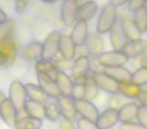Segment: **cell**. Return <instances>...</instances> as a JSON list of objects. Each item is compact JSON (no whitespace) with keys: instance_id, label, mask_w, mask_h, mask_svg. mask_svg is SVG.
<instances>
[{"instance_id":"1","label":"cell","mask_w":147,"mask_h":129,"mask_svg":"<svg viewBox=\"0 0 147 129\" xmlns=\"http://www.w3.org/2000/svg\"><path fill=\"white\" fill-rule=\"evenodd\" d=\"M117 20H118L117 7L109 3L106 6H104L98 17L96 25L97 32H99L100 34L108 33L117 22Z\"/></svg>"},{"instance_id":"2","label":"cell","mask_w":147,"mask_h":129,"mask_svg":"<svg viewBox=\"0 0 147 129\" xmlns=\"http://www.w3.org/2000/svg\"><path fill=\"white\" fill-rule=\"evenodd\" d=\"M99 65L103 68H113V67H122L126 65L129 57L123 51H104L102 55L97 57Z\"/></svg>"},{"instance_id":"3","label":"cell","mask_w":147,"mask_h":129,"mask_svg":"<svg viewBox=\"0 0 147 129\" xmlns=\"http://www.w3.org/2000/svg\"><path fill=\"white\" fill-rule=\"evenodd\" d=\"M9 100L12 102V104L17 109L18 113H21L24 108V104L27 100L26 92H25V87L21 81L13 80L9 86L8 90Z\"/></svg>"},{"instance_id":"4","label":"cell","mask_w":147,"mask_h":129,"mask_svg":"<svg viewBox=\"0 0 147 129\" xmlns=\"http://www.w3.org/2000/svg\"><path fill=\"white\" fill-rule=\"evenodd\" d=\"M61 33L59 30H53L49 33L42 43V59L53 61L59 53V43Z\"/></svg>"},{"instance_id":"5","label":"cell","mask_w":147,"mask_h":129,"mask_svg":"<svg viewBox=\"0 0 147 129\" xmlns=\"http://www.w3.org/2000/svg\"><path fill=\"white\" fill-rule=\"evenodd\" d=\"M93 78L97 83L99 89L111 95L119 93V83L113 78L105 74L103 71H95L93 73Z\"/></svg>"},{"instance_id":"6","label":"cell","mask_w":147,"mask_h":129,"mask_svg":"<svg viewBox=\"0 0 147 129\" xmlns=\"http://www.w3.org/2000/svg\"><path fill=\"white\" fill-rule=\"evenodd\" d=\"M79 6L77 0H65L61 7V19L65 25H74L78 21Z\"/></svg>"},{"instance_id":"7","label":"cell","mask_w":147,"mask_h":129,"mask_svg":"<svg viewBox=\"0 0 147 129\" xmlns=\"http://www.w3.org/2000/svg\"><path fill=\"white\" fill-rule=\"evenodd\" d=\"M86 49L89 57H97L100 55H102L105 51V43L102 37V34H100L97 31H92L89 32V35L86 41Z\"/></svg>"},{"instance_id":"8","label":"cell","mask_w":147,"mask_h":129,"mask_svg":"<svg viewBox=\"0 0 147 129\" xmlns=\"http://www.w3.org/2000/svg\"><path fill=\"white\" fill-rule=\"evenodd\" d=\"M75 104H76L78 114L82 118L88 119V120L93 121V122H96L98 120L99 115H100L101 112L98 107L92 101L82 99V100L75 101Z\"/></svg>"},{"instance_id":"9","label":"cell","mask_w":147,"mask_h":129,"mask_svg":"<svg viewBox=\"0 0 147 129\" xmlns=\"http://www.w3.org/2000/svg\"><path fill=\"white\" fill-rule=\"evenodd\" d=\"M91 69V59L89 55H83L77 57L71 68V78L73 80L84 79Z\"/></svg>"},{"instance_id":"10","label":"cell","mask_w":147,"mask_h":129,"mask_svg":"<svg viewBox=\"0 0 147 129\" xmlns=\"http://www.w3.org/2000/svg\"><path fill=\"white\" fill-rule=\"evenodd\" d=\"M57 104L59 106V110L61 113V117L65 120L69 121H77L78 119V111L76 108L75 100L71 97L69 96H63L61 95L59 98L57 99Z\"/></svg>"},{"instance_id":"11","label":"cell","mask_w":147,"mask_h":129,"mask_svg":"<svg viewBox=\"0 0 147 129\" xmlns=\"http://www.w3.org/2000/svg\"><path fill=\"white\" fill-rule=\"evenodd\" d=\"M109 37H110L111 45L114 49V51H122L129 41L123 30L121 20H117L112 29L109 31Z\"/></svg>"},{"instance_id":"12","label":"cell","mask_w":147,"mask_h":129,"mask_svg":"<svg viewBox=\"0 0 147 129\" xmlns=\"http://www.w3.org/2000/svg\"><path fill=\"white\" fill-rule=\"evenodd\" d=\"M36 79L37 85L47 95L49 98L57 99L61 96V92L57 86V83L53 77L45 74H36Z\"/></svg>"},{"instance_id":"13","label":"cell","mask_w":147,"mask_h":129,"mask_svg":"<svg viewBox=\"0 0 147 129\" xmlns=\"http://www.w3.org/2000/svg\"><path fill=\"white\" fill-rule=\"evenodd\" d=\"M0 117L9 127H14L18 120V111L8 97L0 105Z\"/></svg>"},{"instance_id":"14","label":"cell","mask_w":147,"mask_h":129,"mask_svg":"<svg viewBox=\"0 0 147 129\" xmlns=\"http://www.w3.org/2000/svg\"><path fill=\"white\" fill-rule=\"evenodd\" d=\"M119 122L120 121H119L118 110L108 108L100 113L96 124L100 129H111L116 126Z\"/></svg>"},{"instance_id":"15","label":"cell","mask_w":147,"mask_h":129,"mask_svg":"<svg viewBox=\"0 0 147 129\" xmlns=\"http://www.w3.org/2000/svg\"><path fill=\"white\" fill-rule=\"evenodd\" d=\"M122 51L129 57V59L142 57L147 51V41L141 38L138 41H128Z\"/></svg>"},{"instance_id":"16","label":"cell","mask_w":147,"mask_h":129,"mask_svg":"<svg viewBox=\"0 0 147 129\" xmlns=\"http://www.w3.org/2000/svg\"><path fill=\"white\" fill-rule=\"evenodd\" d=\"M88 35H89L88 22L78 20L75 23V25H74L69 36H71V38L73 39V41L75 43V45L77 47H83L86 43Z\"/></svg>"},{"instance_id":"17","label":"cell","mask_w":147,"mask_h":129,"mask_svg":"<svg viewBox=\"0 0 147 129\" xmlns=\"http://www.w3.org/2000/svg\"><path fill=\"white\" fill-rule=\"evenodd\" d=\"M55 81L63 96L71 97L74 87V80L65 72L57 70L55 74Z\"/></svg>"},{"instance_id":"18","label":"cell","mask_w":147,"mask_h":129,"mask_svg":"<svg viewBox=\"0 0 147 129\" xmlns=\"http://www.w3.org/2000/svg\"><path fill=\"white\" fill-rule=\"evenodd\" d=\"M99 9V5L94 0H87L86 2L82 3L79 6L78 20H82L85 22L92 20L97 14Z\"/></svg>"},{"instance_id":"19","label":"cell","mask_w":147,"mask_h":129,"mask_svg":"<svg viewBox=\"0 0 147 129\" xmlns=\"http://www.w3.org/2000/svg\"><path fill=\"white\" fill-rule=\"evenodd\" d=\"M77 45L73 41L69 35L63 34L61 33V43H59V55L65 59L73 61L76 57Z\"/></svg>"},{"instance_id":"20","label":"cell","mask_w":147,"mask_h":129,"mask_svg":"<svg viewBox=\"0 0 147 129\" xmlns=\"http://www.w3.org/2000/svg\"><path fill=\"white\" fill-rule=\"evenodd\" d=\"M139 106L140 105H138V103L134 102V101L126 102L124 105H122V107L118 110L120 123L134 121V119H136Z\"/></svg>"},{"instance_id":"21","label":"cell","mask_w":147,"mask_h":129,"mask_svg":"<svg viewBox=\"0 0 147 129\" xmlns=\"http://www.w3.org/2000/svg\"><path fill=\"white\" fill-rule=\"evenodd\" d=\"M42 57V43L39 41H32L25 47L22 51V57L27 61H35L41 59Z\"/></svg>"},{"instance_id":"22","label":"cell","mask_w":147,"mask_h":129,"mask_svg":"<svg viewBox=\"0 0 147 129\" xmlns=\"http://www.w3.org/2000/svg\"><path fill=\"white\" fill-rule=\"evenodd\" d=\"M0 51H2L7 57V66L13 65L17 57V45L14 39L10 36L0 43Z\"/></svg>"},{"instance_id":"23","label":"cell","mask_w":147,"mask_h":129,"mask_svg":"<svg viewBox=\"0 0 147 129\" xmlns=\"http://www.w3.org/2000/svg\"><path fill=\"white\" fill-rule=\"evenodd\" d=\"M103 72L113 78L115 81L118 83L127 82V81H131L132 78V72L125 68L124 66L122 67H113V68H104Z\"/></svg>"},{"instance_id":"24","label":"cell","mask_w":147,"mask_h":129,"mask_svg":"<svg viewBox=\"0 0 147 129\" xmlns=\"http://www.w3.org/2000/svg\"><path fill=\"white\" fill-rule=\"evenodd\" d=\"M121 23H122L123 30H124L125 34H126L127 38L129 41H138V39L142 38V32L140 31V29L137 27V25L135 24L134 20L128 18V17H124V18L120 19Z\"/></svg>"},{"instance_id":"25","label":"cell","mask_w":147,"mask_h":129,"mask_svg":"<svg viewBox=\"0 0 147 129\" xmlns=\"http://www.w3.org/2000/svg\"><path fill=\"white\" fill-rule=\"evenodd\" d=\"M45 118L51 122H57L61 121V113L59 110V106L57 104V99L49 98L47 101L45 103Z\"/></svg>"},{"instance_id":"26","label":"cell","mask_w":147,"mask_h":129,"mask_svg":"<svg viewBox=\"0 0 147 129\" xmlns=\"http://www.w3.org/2000/svg\"><path fill=\"white\" fill-rule=\"evenodd\" d=\"M23 111H24V113L27 116L33 117V118L40 119V120L45 118V105H43L42 103L35 102V101L27 99L24 104Z\"/></svg>"},{"instance_id":"27","label":"cell","mask_w":147,"mask_h":129,"mask_svg":"<svg viewBox=\"0 0 147 129\" xmlns=\"http://www.w3.org/2000/svg\"><path fill=\"white\" fill-rule=\"evenodd\" d=\"M24 87L27 99H29V100L45 104L47 101V99H49L47 95L41 90L38 85H35L33 83H27V84L24 85Z\"/></svg>"},{"instance_id":"28","label":"cell","mask_w":147,"mask_h":129,"mask_svg":"<svg viewBox=\"0 0 147 129\" xmlns=\"http://www.w3.org/2000/svg\"><path fill=\"white\" fill-rule=\"evenodd\" d=\"M142 88L132 81L119 83V94L122 95L126 99H136Z\"/></svg>"},{"instance_id":"29","label":"cell","mask_w":147,"mask_h":129,"mask_svg":"<svg viewBox=\"0 0 147 129\" xmlns=\"http://www.w3.org/2000/svg\"><path fill=\"white\" fill-rule=\"evenodd\" d=\"M99 93L100 89L93 78V74H88L85 79V99L93 102L99 96Z\"/></svg>"},{"instance_id":"30","label":"cell","mask_w":147,"mask_h":129,"mask_svg":"<svg viewBox=\"0 0 147 129\" xmlns=\"http://www.w3.org/2000/svg\"><path fill=\"white\" fill-rule=\"evenodd\" d=\"M41 127H42V120L26 115L19 117L14 129H41Z\"/></svg>"},{"instance_id":"31","label":"cell","mask_w":147,"mask_h":129,"mask_svg":"<svg viewBox=\"0 0 147 129\" xmlns=\"http://www.w3.org/2000/svg\"><path fill=\"white\" fill-rule=\"evenodd\" d=\"M34 70L36 74H45L53 77L55 79V74L57 71V66L53 61H47V59H39L35 63Z\"/></svg>"},{"instance_id":"32","label":"cell","mask_w":147,"mask_h":129,"mask_svg":"<svg viewBox=\"0 0 147 129\" xmlns=\"http://www.w3.org/2000/svg\"><path fill=\"white\" fill-rule=\"evenodd\" d=\"M15 25L16 22L13 18H7L5 21L0 23V43L11 36Z\"/></svg>"},{"instance_id":"33","label":"cell","mask_w":147,"mask_h":129,"mask_svg":"<svg viewBox=\"0 0 147 129\" xmlns=\"http://www.w3.org/2000/svg\"><path fill=\"white\" fill-rule=\"evenodd\" d=\"M85 79L86 78L74 80V87L71 97L75 101L85 99Z\"/></svg>"},{"instance_id":"34","label":"cell","mask_w":147,"mask_h":129,"mask_svg":"<svg viewBox=\"0 0 147 129\" xmlns=\"http://www.w3.org/2000/svg\"><path fill=\"white\" fill-rule=\"evenodd\" d=\"M134 22L137 25L141 32H146L147 31V11L143 8L139 9L138 11L134 13Z\"/></svg>"},{"instance_id":"35","label":"cell","mask_w":147,"mask_h":129,"mask_svg":"<svg viewBox=\"0 0 147 129\" xmlns=\"http://www.w3.org/2000/svg\"><path fill=\"white\" fill-rule=\"evenodd\" d=\"M131 81L138 86L142 87L147 85V68L140 67L132 73Z\"/></svg>"},{"instance_id":"36","label":"cell","mask_w":147,"mask_h":129,"mask_svg":"<svg viewBox=\"0 0 147 129\" xmlns=\"http://www.w3.org/2000/svg\"><path fill=\"white\" fill-rule=\"evenodd\" d=\"M123 98H124V97H123L121 94H119V93L118 94L111 95V97L108 100L109 108L115 109V110H119V109L122 107V105H124L125 103H126L123 101Z\"/></svg>"},{"instance_id":"37","label":"cell","mask_w":147,"mask_h":129,"mask_svg":"<svg viewBox=\"0 0 147 129\" xmlns=\"http://www.w3.org/2000/svg\"><path fill=\"white\" fill-rule=\"evenodd\" d=\"M53 61L55 63V66H57V70L63 71V72H65V70H67V69H71L74 63L73 61H69V59H63L61 55H59V57H55V59H53Z\"/></svg>"},{"instance_id":"38","label":"cell","mask_w":147,"mask_h":129,"mask_svg":"<svg viewBox=\"0 0 147 129\" xmlns=\"http://www.w3.org/2000/svg\"><path fill=\"white\" fill-rule=\"evenodd\" d=\"M76 125L78 129H100L98 127V125L96 124V122H93V121L82 118V117L77 119Z\"/></svg>"},{"instance_id":"39","label":"cell","mask_w":147,"mask_h":129,"mask_svg":"<svg viewBox=\"0 0 147 129\" xmlns=\"http://www.w3.org/2000/svg\"><path fill=\"white\" fill-rule=\"evenodd\" d=\"M136 119L138 123H140L142 126L147 128V108L144 106H139L138 111H137Z\"/></svg>"},{"instance_id":"40","label":"cell","mask_w":147,"mask_h":129,"mask_svg":"<svg viewBox=\"0 0 147 129\" xmlns=\"http://www.w3.org/2000/svg\"><path fill=\"white\" fill-rule=\"evenodd\" d=\"M145 2H146V0H130L128 2V8L131 12L135 13L139 9L144 7Z\"/></svg>"},{"instance_id":"41","label":"cell","mask_w":147,"mask_h":129,"mask_svg":"<svg viewBox=\"0 0 147 129\" xmlns=\"http://www.w3.org/2000/svg\"><path fill=\"white\" fill-rule=\"evenodd\" d=\"M29 3V0H15L14 8L15 12L18 14H23L26 10V7Z\"/></svg>"},{"instance_id":"42","label":"cell","mask_w":147,"mask_h":129,"mask_svg":"<svg viewBox=\"0 0 147 129\" xmlns=\"http://www.w3.org/2000/svg\"><path fill=\"white\" fill-rule=\"evenodd\" d=\"M120 129H147L144 126L140 124L138 122L135 121H131V122H125V123H120L119 125Z\"/></svg>"},{"instance_id":"43","label":"cell","mask_w":147,"mask_h":129,"mask_svg":"<svg viewBox=\"0 0 147 129\" xmlns=\"http://www.w3.org/2000/svg\"><path fill=\"white\" fill-rule=\"evenodd\" d=\"M59 129H78L77 125H75V123L73 121L65 120V119H61L59 123Z\"/></svg>"},{"instance_id":"44","label":"cell","mask_w":147,"mask_h":129,"mask_svg":"<svg viewBox=\"0 0 147 129\" xmlns=\"http://www.w3.org/2000/svg\"><path fill=\"white\" fill-rule=\"evenodd\" d=\"M136 99L138 100L139 104H140L141 106H144L147 108V90H143L142 89Z\"/></svg>"},{"instance_id":"45","label":"cell","mask_w":147,"mask_h":129,"mask_svg":"<svg viewBox=\"0 0 147 129\" xmlns=\"http://www.w3.org/2000/svg\"><path fill=\"white\" fill-rule=\"evenodd\" d=\"M130 0H110V3L112 5H114V6L116 7H119V6H122V5L126 4V3H128Z\"/></svg>"},{"instance_id":"46","label":"cell","mask_w":147,"mask_h":129,"mask_svg":"<svg viewBox=\"0 0 147 129\" xmlns=\"http://www.w3.org/2000/svg\"><path fill=\"white\" fill-rule=\"evenodd\" d=\"M140 67H144V68H147V51L142 55V57H141Z\"/></svg>"},{"instance_id":"47","label":"cell","mask_w":147,"mask_h":129,"mask_svg":"<svg viewBox=\"0 0 147 129\" xmlns=\"http://www.w3.org/2000/svg\"><path fill=\"white\" fill-rule=\"evenodd\" d=\"M4 65H7V57H5L2 51H0V67L4 66Z\"/></svg>"},{"instance_id":"48","label":"cell","mask_w":147,"mask_h":129,"mask_svg":"<svg viewBox=\"0 0 147 129\" xmlns=\"http://www.w3.org/2000/svg\"><path fill=\"white\" fill-rule=\"evenodd\" d=\"M7 19V15L6 13L4 12V11L2 10V9L0 8V23L3 22V21H5Z\"/></svg>"},{"instance_id":"49","label":"cell","mask_w":147,"mask_h":129,"mask_svg":"<svg viewBox=\"0 0 147 129\" xmlns=\"http://www.w3.org/2000/svg\"><path fill=\"white\" fill-rule=\"evenodd\" d=\"M6 98H7V97L5 96L4 93H3L2 91H0V105L2 104V102H3V101H4Z\"/></svg>"},{"instance_id":"50","label":"cell","mask_w":147,"mask_h":129,"mask_svg":"<svg viewBox=\"0 0 147 129\" xmlns=\"http://www.w3.org/2000/svg\"><path fill=\"white\" fill-rule=\"evenodd\" d=\"M40 1L45 2V3H55V2H57V1H59V0H40Z\"/></svg>"},{"instance_id":"51","label":"cell","mask_w":147,"mask_h":129,"mask_svg":"<svg viewBox=\"0 0 147 129\" xmlns=\"http://www.w3.org/2000/svg\"><path fill=\"white\" fill-rule=\"evenodd\" d=\"M144 8L146 9V11H147V0H146V2H145V5H144Z\"/></svg>"}]
</instances>
